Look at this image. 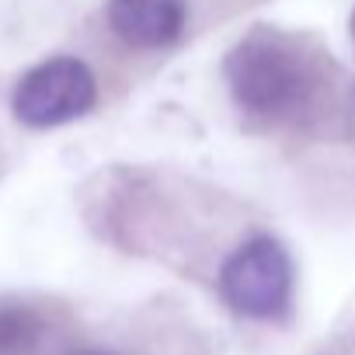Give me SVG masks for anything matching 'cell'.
Masks as SVG:
<instances>
[{
    "instance_id": "cell-1",
    "label": "cell",
    "mask_w": 355,
    "mask_h": 355,
    "mask_svg": "<svg viewBox=\"0 0 355 355\" xmlns=\"http://www.w3.org/2000/svg\"><path fill=\"white\" fill-rule=\"evenodd\" d=\"M317 70L310 56L286 35L258 28L227 56V84L234 101L265 122H293L317 101Z\"/></svg>"
},
{
    "instance_id": "cell-2",
    "label": "cell",
    "mask_w": 355,
    "mask_h": 355,
    "mask_svg": "<svg viewBox=\"0 0 355 355\" xmlns=\"http://www.w3.org/2000/svg\"><path fill=\"white\" fill-rule=\"evenodd\" d=\"M220 293L230 310L268 320L289 306L293 296V261L286 248L272 237H251L220 268Z\"/></svg>"
},
{
    "instance_id": "cell-3",
    "label": "cell",
    "mask_w": 355,
    "mask_h": 355,
    "mask_svg": "<svg viewBox=\"0 0 355 355\" xmlns=\"http://www.w3.org/2000/svg\"><path fill=\"white\" fill-rule=\"evenodd\" d=\"M94 101H98L94 73L77 56H53L32 67L11 94L15 119L28 129H53L73 122L87 115Z\"/></svg>"
},
{
    "instance_id": "cell-4",
    "label": "cell",
    "mask_w": 355,
    "mask_h": 355,
    "mask_svg": "<svg viewBox=\"0 0 355 355\" xmlns=\"http://www.w3.org/2000/svg\"><path fill=\"white\" fill-rule=\"evenodd\" d=\"M189 21L185 0H108V25L132 49H164Z\"/></svg>"
},
{
    "instance_id": "cell-5",
    "label": "cell",
    "mask_w": 355,
    "mask_h": 355,
    "mask_svg": "<svg viewBox=\"0 0 355 355\" xmlns=\"http://www.w3.org/2000/svg\"><path fill=\"white\" fill-rule=\"evenodd\" d=\"M42 313L28 303H0V355H32L42 341Z\"/></svg>"
},
{
    "instance_id": "cell-6",
    "label": "cell",
    "mask_w": 355,
    "mask_h": 355,
    "mask_svg": "<svg viewBox=\"0 0 355 355\" xmlns=\"http://www.w3.org/2000/svg\"><path fill=\"white\" fill-rule=\"evenodd\" d=\"M77 355H108V352H77Z\"/></svg>"
},
{
    "instance_id": "cell-7",
    "label": "cell",
    "mask_w": 355,
    "mask_h": 355,
    "mask_svg": "<svg viewBox=\"0 0 355 355\" xmlns=\"http://www.w3.org/2000/svg\"><path fill=\"white\" fill-rule=\"evenodd\" d=\"M352 35H355V15H352Z\"/></svg>"
}]
</instances>
